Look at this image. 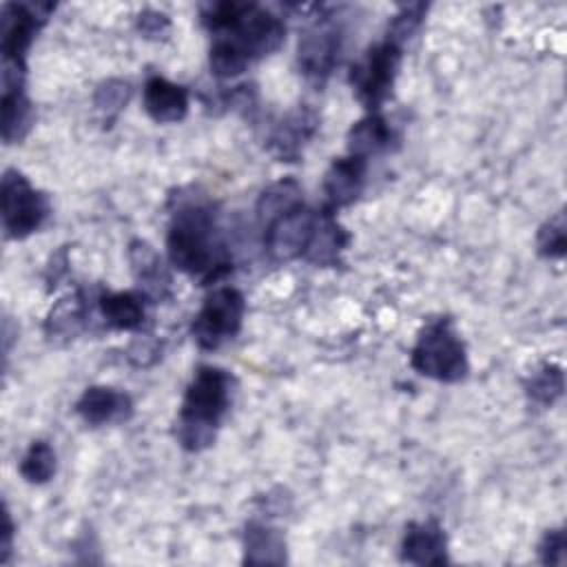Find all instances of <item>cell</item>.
<instances>
[{"mask_svg": "<svg viewBox=\"0 0 567 567\" xmlns=\"http://www.w3.org/2000/svg\"><path fill=\"white\" fill-rule=\"evenodd\" d=\"M365 166L368 159H361L357 155L337 157L330 168L323 175V195H326V208L332 213L337 208L350 206L359 199L363 184H365Z\"/></svg>", "mask_w": 567, "mask_h": 567, "instance_id": "12", "label": "cell"}, {"mask_svg": "<svg viewBox=\"0 0 567 567\" xmlns=\"http://www.w3.org/2000/svg\"><path fill=\"white\" fill-rule=\"evenodd\" d=\"M166 250L171 266L202 284H213L233 268L215 204L202 195H177L166 233Z\"/></svg>", "mask_w": 567, "mask_h": 567, "instance_id": "1", "label": "cell"}, {"mask_svg": "<svg viewBox=\"0 0 567 567\" xmlns=\"http://www.w3.org/2000/svg\"><path fill=\"white\" fill-rule=\"evenodd\" d=\"M317 221H319V210H312L306 204H299L277 215L266 226H261L264 248L275 261L303 259L312 241Z\"/></svg>", "mask_w": 567, "mask_h": 567, "instance_id": "9", "label": "cell"}, {"mask_svg": "<svg viewBox=\"0 0 567 567\" xmlns=\"http://www.w3.org/2000/svg\"><path fill=\"white\" fill-rule=\"evenodd\" d=\"M2 556H0V560L2 563H7V558H9V551H11V538H13V525H11V516H9V512H4V529H2Z\"/></svg>", "mask_w": 567, "mask_h": 567, "instance_id": "32", "label": "cell"}, {"mask_svg": "<svg viewBox=\"0 0 567 567\" xmlns=\"http://www.w3.org/2000/svg\"><path fill=\"white\" fill-rule=\"evenodd\" d=\"M244 563L246 565H284L286 540L279 529L250 520L244 532Z\"/></svg>", "mask_w": 567, "mask_h": 567, "instance_id": "19", "label": "cell"}, {"mask_svg": "<svg viewBox=\"0 0 567 567\" xmlns=\"http://www.w3.org/2000/svg\"><path fill=\"white\" fill-rule=\"evenodd\" d=\"M91 315V308L86 306L84 292H73L62 297L49 312L44 330L49 337H64V339H73L75 334H80L86 326V319Z\"/></svg>", "mask_w": 567, "mask_h": 567, "instance_id": "22", "label": "cell"}, {"mask_svg": "<svg viewBox=\"0 0 567 567\" xmlns=\"http://www.w3.org/2000/svg\"><path fill=\"white\" fill-rule=\"evenodd\" d=\"M2 140L7 144L20 142L33 122V109L24 93V66L20 64H4L2 71Z\"/></svg>", "mask_w": 567, "mask_h": 567, "instance_id": "11", "label": "cell"}, {"mask_svg": "<svg viewBox=\"0 0 567 567\" xmlns=\"http://www.w3.org/2000/svg\"><path fill=\"white\" fill-rule=\"evenodd\" d=\"M142 100H144V111L157 124H175L184 120L188 111L186 89L162 75H151L146 80Z\"/></svg>", "mask_w": 567, "mask_h": 567, "instance_id": "17", "label": "cell"}, {"mask_svg": "<svg viewBox=\"0 0 567 567\" xmlns=\"http://www.w3.org/2000/svg\"><path fill=\"white\" fill-rule=\"evenodd\" d=\"M137 29L146 35V38H162L166 35V31L171 29V20L166 13L146 9L137 16Z\"/></svg>", "mask_w": 567, "mask_h": 567, "instance_id": "30", "label": "cell"}, {"mask_svg": "<svg viewBox=\"0 0 567 567\" xmlns=\"http://www.w3.org/2000/svg\"><path fill=\"white\" fill-rule=\"evenodd\" d=\"M536 246H538V252L547 259H560L565 255L567 235H565V215L563 213H556L538 228Z\"/></svg>", "mask_w": 567, "mask_h": 567, "instance_id": "27", "label": "cell"}, {"mask_svg": "<svg viewBox=\"0 0 567 567\" xmlns=\"http://www.w3.org/2000/svg\"><path fill=\"white\" fill-rule=\"evenodd\" d=\"M20 476L27 483L40 485L47 483L55 474V452L47 441H33L24 452L20 465Z\"/></svg>", "mask_w": 567, "mask_h": 567, "instance_id": "25", "label": "cell"}, {"mask_svg": "<svg viewBox=\"0 0 567 567\" xmlns=\"http://www.w3.org/2000/svg\"><path fill=\"white\" fill-rule=\"evenodd\" d=\"M394 142V131L379 113H368L348 131V153L361 159L383 153Z\"/></svg>", "mask_w": 567, "mask_h": 567, "instance_id": "20", "label": "cell"}, {"mask_svg": "<svg viewBox=\"0 0 567 567\" xmlns=\"http://www.w3.org/2000/svg\"><path fill=\"white\" fill-rule=\"evenodd\" d=\"M157 357H159V346L148 337H137L128 346V359L135 365H142V368L151 365L157 361Z\"/></svg>", "mask_w": 567, "mask_h": 567, "instance_id": "31", "label": "cell"}, {"mask_svg": "<svg viewBox=\"0 0 567 567\" xmlns=\"http://www.w3.org/2000/svg\"><path fill=\"white\" fill-rule=\"evenodd\" d=\"M410 365L443 383H456L467 374V352L452 319L441 317L425 323L410 352Z\"/></svg>", "mask_w": 567, "mask_h": 567, "instance_id": "4", "label": "cell"}, {"mask_svg": "<svg viewBox=\"0 0 567 567\" xmlns=\"http://www.w3.org/2000/svg\"><path fill=\"white\" fill-rule=\"evenodd\" d=\"M341 42V27L332 16L315 18V22L303 29L297 44V64L303 78L321 86L339 62Z\"/></svg>", "mask_w": 567, "mask_h": 567, "instance_id": "8", "label": "cell"}, {"mask_svg": "<svg viewBox=\"0 0 567 567\" xmlns=\"http://www.w3.org/2000/svg\"><path fill=\"white\" fill-rule=\"evenodd\" d=\"M565 549H567L565 532L563 529H547L543 540H540V545H538L540 563H545V565H563L565 563Z\"/></svg>", "mask_w": 567, "mask_h": 567, "instance_id": "29", "label": "cell"}, {"mask_svg": "<svg viewBox=\"0 0 567 567\" xmlns=\"http://www.w3.org/2000/svg\"><path fill=\"white\" fill-rule=\"evenodd\" d=\"M128 261L135 281L140 284V292L146 299H164L171 295V275L155 252V248L144 239H133L128 244Z\"/></svg>", "mask_w": 567, "mask_h": 567, "instance_id": "16", "label": "cell"}, {"mask_svg": "<svg viewBox=\"0 0 567 567\" xmlns=\"http://www.w3.org/2000/svg\"><path fill=\"white\" fill-rule=\"evenodd\" d=\"M427 11V4L423 2H412V4H403L390 20L388 24V40H392L394 44L403 47L421 27L423 16Z\"/></svg>", "mask_w": 567, "mask_h": 567, "instance_id": "26", "label": "cell"}, {"mask_svg": "<svg viewBox=\"0 0 567 567\" xmlns=\"http://www.w3.org/2000/svg\"><path fill=\"white\" fill-rule=\"evenodd\" d=\"M202 22L213 35L248 62L277 51L286 40V24L279 16L255 2H215L202 9Z\"/></svg>", "mask_w": 567, "mask_h": 567, "instance_id": "2", "label": "cell"}, {"mask_svg": "<svg viewBox=\"0 0 567 567\" xmlns=\"http://www.w3.org/2000/svg\"><path fill=\"white\" fill-rule=\"evenodd\" d=\"M301 195H303L301 186L292 177H286V179H279V182L270 184L257 199V221H259V226H266L277 215L303 204Z\"/></svg>", "mask_w": 567, "mask_h": 567, "instance_id": "23", "label": "cell"}, {"mask_svg": "<svg viewBox=\"0 0 567 567\" xmlns=\"http://www.w3.org/2000/svg\"><path fill=\"white\" fill-rule=\"evenodd\" d=\"M317 113L308 106H297L295 111H290L272 131L268 146L272 151L275 157H279L281 162H297L303 146L308 144V140L315 135L317 131Z\"/></svg>", "mask_w": 567, "mask_h": 567, "instance_id": "14", "label": "cell"}, {"mask_svg": "<svg viewBox=\"0 0 567 567\" xmlns=\"http://www.w3.org/2000/svg\"><path fill=\"white\" fill-rule=\"evenodd\" d=\"M80 419L93 427L124 423L133 414V401L126 392H120L109 385H91L82 392L75 403Z\"/></svg>", "mask_w": 567, "mask_h": 567, "instance_id": "13", "label": "cell"}, {"mask_svg": "<svg viewBox=\"0 0 567 567\" xmlns=\"http://www.w3.org/2000/svg\"><path fill=\"white\" fill-rule=\"evenodd\" d=\"M401 560L410 565L447 563V540L436 520L410 523L401 540Z\"/></svg>", "mask_w": 567, "mask_h": 567, "instance_id": "15", "label": "cell"}, {"mask_svg": "<svg viewBox=\"0 0 567 567\" xmlns=\"http://www.w3.org/2000/svg\"><path fill=\"white\" fill-rule=\"evenodd\" d=\"M233 374L217 365H199L188 383L175 421V439L188 452H202L215 443L219 423L233 396Z\"/></svg>", "mask_w": 567, "mask_h": 567, "instance_id": "3", "label": "cell"}, {"mask_svg": "<svg viewBox=\"0 0 567 567\" xmlns=\"http://www.w3.org/2000/svg\"><path fill=\"white\" fill-rule=\"evenodd\" d=\"M131 95V86L124 80H106L97 86L95 91V109L106 113V117L117 115L122 111V106L128 102Z\"/></svg>", "mask_w": 567, "mask_h": 567, "instance_id": "28", "label": "cell"}, {"mask_svg": "<svg viewBox=\"0 0 567 567\" xmlns=\"http://www.w3.org/2000/svg\"><path fill=\"white\" fill-rule=\"evenodd\" d=\"M348 241L350 235L346 228L334 219V213L323 206L319 210V221L303 259L315 266H337L341 264V252L346 250Z\"/></svg>", "mask_w": 567, "mask_h": 567, "instance_id": "18", "label": "cell"}, {"mask_svg": "<svg viewBox=\"0 0 567 567\" xmlns=\"http://www.w3.org/2000/svg\"><path fill=\"white\" fill-rule=\"evenodd\" d=\"M0 210L7 237L24 239L42 228L51 213V202L20 171L7 168L0 188Z\"/></svg>", "mask_w": 567, "mask_h": 567, "instance_id": "5", "label": "cell"}, {"mask_svg": "<svg viewBox=\"0 0 567 567\" xmlns=\"http://www.w3.org/2000/svg\"><path fill=\"white\" fill-rule=\"evenodd\" d=\"M565 390V377L560 365L543 363L536 372L529 374L525 383L527 396L538 405H551Z\"/></svg>", "mask_w": 567, "mask_h": 567, "instance_id": "24", "label": "cell"}, {"mask_svg": "<svg viewBox=\"0 0 567 567\" xmlns=\"http://www.w3.org/2000/svg\"><path fill=\"white\" fill-rule=\"evenodd\" d=\"M53 9L55 4H49V2H7L2 7L0 51H2L4 64L24 66V55L35 33L47 22Z\"/></svg>", "mask_w": 567, "mask_h": 567, "instance_id": "10", "label": "cell"}, {"mask_svg": "<svg viewBox=\"0 0 567 567\" xmlns=\"http://www.w3.org/2000/svg\"><path fill=\"white\" fill-rule=\"evenodd\" d=\"M246 301L244 295L233 286L215 288L202 303L193 319L190 332L199 348L215 350L221 343L237 337L244 321Z\"/></svg>", "mask_w": 567, "mask_h": 567, "instance_id": "7", "label": "cell"}, {"mask_svg": "<svg viewBox=\"0 0 567 567\" xmlns=\"http://www.w3.org/2000/svg\"><path fill=\"white\" fill-rule=\"evenodd\" d=\"M401 51L403 47L385 38L383 42L372 44L365 51V55L352 64L350 69L352 91L370 113H379L381 104L390 97L394 80L399 75V66H401Z\"/></svg>", "mask_w": 567, "mask_h": 567, "instance_id": "6", "label": "cell"}, {"mask_svg": "<svg viewBox=\"0 0 567 567\" xmlns=\"http://www.w3.org/2000/svg\"><path fill=\"white\" fill-rule=\"evenodd\" d=\"M144 301L142 292H102L97 297L104 323L115 330H137L144 323Z\"/></svg>", "mask_w": 567, "mask_h": 567, "instance_id": "21", "label": "cell"}]
</instances>
